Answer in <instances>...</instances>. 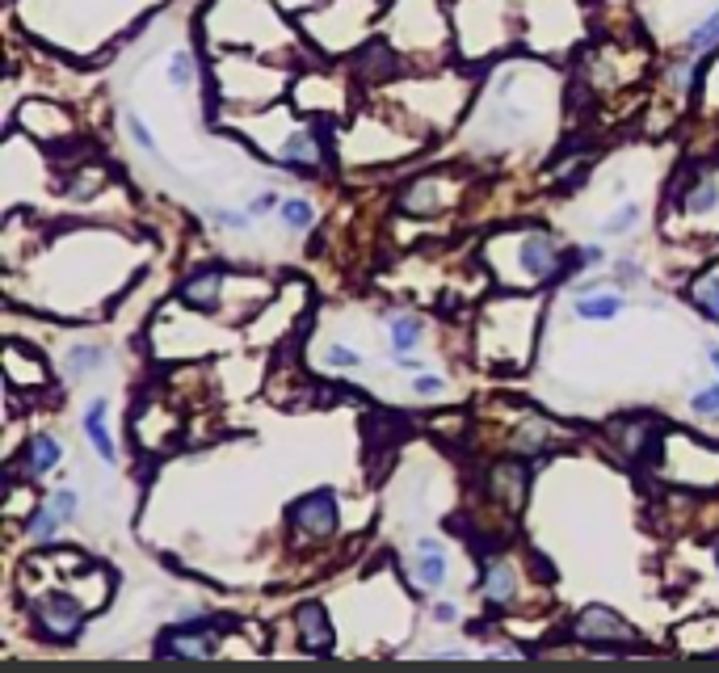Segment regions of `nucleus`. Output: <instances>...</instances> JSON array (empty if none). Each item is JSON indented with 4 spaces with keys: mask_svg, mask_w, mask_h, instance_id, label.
<instances>
[{
    "mask_svg": "<svg viewBox=\"0 0 719 673\" xmlns=\"http://www.w3.org/2000/svg\"><path fill=\"white\" fill-rule=\"evenodd\" d=\"M362 430H366V446H371V451H379V446H392V442L404 438L408 421H404L400 413H371V417L362 421Z\"/></svg>",
    "mask_w": 719,
    "mask_h": 673,
    "instance_id": "8",
    "label": "nucleus"
},
{
    "mask_svg": "<svg viewBox=\"0 0 719 673\" xmlns=\"http://www.w3.org/2000/svg\"><path fill=\"white\" fill-rule=\"evenodd\" d=\"M572 312H577L581 320H614L623 312V295H614V291H606V295H581L577 303H572Z\"/></svg>",
    "mask_w": 719,
    "mask_h": 673,
    "instance_id": "14",
    "label": "nucleus"
},
{
    "mask_svg": "<svg viewBox=\"0 0 719 673\" xmlns=\"http://www.w3.org/2000/svg\"><path fill=\"white\" fill-rule=\"evenodd\" d=\"M85 434H89V442H93V451L106 459V463L118 459L114 442H110V434H106V400H93L89 409H85Z\"/></svg>",
    "mask_w": 719,
    "mask_h": 673,
    "instance_id": "12",
    "label": "nucleus"
},
{
    "mask_svg": "<svg viewBox=\"0 0 719 673\" xmlns=\"http://www.w3.org/2000/svg\"><path fill=\"white\" fill-rule=\"evenodd\" d=\"M413 387H417V396H434V392H442V379L438 375H421Z\"/></svg>",
    "mask_w": 719,
    "mask_h": 673,
    "instance_id": "31",
    "label": "nucleus"
},
{
    "mask_svg": "<svg viewBox=\"0 0 719 673\" xmlns=\"http://www.w3.org/2000/svg\"><path fill=\"white\" fill-rule=\"evenodd\" d=\"M282 219H286V228H295V232H303V228H312L316 223V211H312V202L307 198H282Z\"/></svg>",
    "mask_w": 719,
    "mask_h": 673,
    "instance_id": "20",
    "label": "nucleus"
},
{
    "mask_svg": "<svg viewBox=\"0 0 719 673\" xmlns=\"http://www.w3.org/2000/svg\"><path fill=\"white\" fill-rule=\"evenodd\" d=\"M711 552H715V564H719V539H715V543H711Z\"/></svg>",
    "mask_w": 719,
    "mask_h": 673,
    "instance_id": "36",
    "label": "nucleus"
},
{
    "mask_svg": "<svg viewBox=\"0 0 719 673\" xmlns=\"http://www.w3.org/2000/svg\"><path fill=\"white\" fill-rule=\"evenodd\" d=\"M434 619H438V623H455V619H459V610L450 606V602H438V606H434Z\"/></svg>",
    "mask_w": 719,
    "mask_h": 673,
    "instance_id": "32",
    "label": "nucleus"
},
{
    "mask_svg": "<svg viewBox=\"0 0 719 673\" xmlns=\"http://www.w3.org/2000/svg\"><path fill=\"white\" fill-rule=\"evenodd\" d=\"M400 207L408 211V215H438V177H417L413 186H408L404 194H400Z\"/></svg>",
    "mask_w": 719,
    "mask_h": 673,
    "instance_id": "10",
    "label": "nucleus"
},
{
    "mask_svg": "<svg viewBox=\"0 0 719 673\" xmlns=\"http://www.w3.org/2000/svg\"><path fill=\"white\" fill-rule=\"evenodd\" d=\"M715 202H719V186H715V181H698V186L690 190V198H686V211H694V215L711 211Z\"/></svg>",
    "mask_w": 719,
    "mask_h": 673,
    "instance_id": "22",
    "label": "nucleus"
},
{
    "mask_svg": "<svg viewBox=\"0 0 719 673\" xmlns=\"http://www.w3.org/2000/svg\"><path fill=\"white\" fill-rule=\"evenodd\" d=\"M295 623H299V636L312 652H328L333 648V627H328V610L320 602H303L295 610Z\"/></svg>",
    "mask_w": 719,
    "mask_h": 673,
    "instance_id": "6",
    "label": "nucleus"
},
{
    "mask_svg": "<svg viewBox=\"0 0 719 673\" xmlns=\"http://www.w3.org/2000/svg\"><path fill=\"white\" fill-rule=\"evenodd\" d=\"M328 362H333V366H358L362 358L354 350H345V345H333V350H328Z\"/></svg>",
    "mask_w": 719,
    "mask_h": 673,
    "instance_id": "29",
    "label": "nucleus"
},
{
    "mask_svg": "<svg viewBox=\"0 0 719 673\" xmlns=\"http://www.w3.org/2000/svg\"><path fill=\"white\" fill-rule=\"evenodd\" d=\"M635 219H640V202H623V207L606 219V232H627Z\"/></svg>",
    "mask_w": 719,
    "mask_h": 673,
    "instance_id": "26",
    "label": "nucleus"
},
{
    "mask_svg": "<svg viewBox=\"0 0 719 673\" xmlns=\"http://www.w3.org/2000/svg\"><path fill=\"white\" fill-rule=\"evenodd\" d=\"M291 522L299 530H307V535H333L337 530V493H328V488H316V493H307L291 505Z\"/></svg>",
    "mask_w": 719,
    "mask_h": 673,
    "instance_id": "4",
    "label": "nucleus"
},
{
    "mask_svg": "<svg viewBox=\"0 0 719 673\" xmlns=\"http://www.w3.org/2000/svg\"><path fill=\"white\" fill-rule=\"evenodd\" d=\"M513 446H518V451H526V455L547 451V446H551V421L530 417L526 425H518V430H513Z\"/></svg>",
    "mask_w": 719,
    "mask_h": 673,
    "instance_id": "15",
    "label": "nucleus"
},
{
    "mask_svg": "<svg viewBox=\"0 0 719 673\" xmlns=\"http://www.w3.org/2000/svg\"><path fill=\"white\" fill-rule=\"evenodd\" d=\"M34 627L43 640L68 644L80 636V627H85V606H80L72 594H47V598L34 602Z\"/></svg>",
    "mask_w": 719,
    "mask_h": 673,
    "instance_id": "2",
    "label": "nucleus"
},
{
    "mask_svg": "<svg viewBox=\"0 0 719 673\" xmlns=\"http://www.w3.org/2000/svg\"><path fill=\"white\" fill-rule=\"evenodd\" d=\"M127 131H131V139H135L143 152H152V156H156V139H152L148 127H143V118H139V114H127Z\"/></svg>",
    "mask_w": 719,
    "mask_h": 673,
    "instance_id": "27",
    "label": "nucleus"
},
{
    "mask_svg": "<svg viewBox=\"0 0 719 673\" xmlns=\"http://www.w3.org/2000/svg\"><path fill=\"white\" fill-rule=\"evenodd\" d=\"M190 80H194V59H190L186 51H177V55L169 59V85H173V89H186Z\"/></svg>",
    "mask_w": 719,
    "mask_h": 673,
    "instance_id": "23",
    "label": "nucleus"
},
{
    "mask_svg": "<svg viewBox=\"0 0 719 673\" xmlns=\"http://www.w3.org/2000/svg\"><path fill=\"white\" fill-rule=\"evenodd\" d=\"M690 409H694L698 417H719V383H715V387H703V392H694Z\"/></svg>",
    "mask_w": 719,
    "mask_h": 673,
    "instance_id": "24",
    "label": "nucleus"
},
{
    "mask_svg": "<svg viewBox=\"0 0 719 673\" xmlns=\"http://www.w3.org/2000/svg\"><path fill=\"white\" fill-rule=\"evenodd\" d=\"M669 80H673L677 89H686V85H690V68H673V72H669Z\"/></svg>",
    "mask_w": 719,
    "mask_h": 673,
    "instance_id": "33",
    "label": "nucleus"
},
{
    "mask_svg": "<svg viewBox=\"0 0 719 673\" xmlns=\"http://www.w3.org/2000/svg\"><path fill=\"white\" fill-rule=\"evenodd\" d=\"M215 219L223 223V228H249L253 215H244V211H215Z\"/></svg>",
    "mask_w": 719,
    "mask_h": 673,
    "instance_id": "30",
    "label": "nucleus"
},
{
    "mask_svg": "<svg viewBox=\"0 0 719 673\" xmlns=\"http://www.w3.org/2000/svg\"><path fill=\"white\" fill-rule=\"evenodd\" d=\"M59 526H64V518H59L51 505H38L34 514H30V522H26V535L38 539V543H47V539H55Z\"/></svg>",
    "mask_w": 719,
    "mask_h": 673,
    "instance_id": "17",
    "label": "nucleus"
},
{
    "mask_svg": "<svg viewBox=\"0 0 719 673\" xmlns=\"http://www.w3.org/2000/svg\"><path fill=\"white\" fill-rule=\"evenodd\" d=\"M417 581L425 589H438L446 581V556H442V547L434 539H421L417 543Z\"/></svg>",
    "mask_w": 719,
    "mask_h": 673,
    "instance_id": "11",
    "label": "nucleus"
},
{
    "mask_svg": "<svg viewBox=\"0 0 719 673\" xmlns=\"http://www.w3.org/2000/svg\"><path fill=\"white\" fill-rule=\"evenodd\" d=\"M274 207H282V198H278L274 190H261V194L253 198V207H249V215H270Z\"/></svg>",
    "mask_w": 719,
    "mask_h": 673,
    "instance_id": "28",
    "label": "nucleus"
},
{
    "mask_svg": "<svg viewBox=\"0 0 719 673\" xmlns=\"http://www.w3.org/2000/svg\"><path fill=\"white\" fill-rule=\"evenodd\" d=\"M101 362H106L101 345H76L68 354V375H89V366H101Z\"/></svg>",
    "mask_w": 719,
    "mask_h": 673,
    "instance_id": "21",
    "label": "nucleus"
},
{
    "mask_svg": "<svg viewBox=\"0 0 719 673\" xmlns=\"http://www.w3.org/2000/svg\"><path fill=\"white\" fill-rule=\"evenodd\" d=\"M694 303H698V312H707L711 320H719V278L715 274H703V278H694Z\"/></svg>",
    "mask_w": 719,
    "mask_h": 673,
    "instance_id": "19",
    "label": "nucleus"
},
{
    "mask_svg": "<svg viewBox=\"0 0 719 673\" xmlns=\"http://www.w3.org/2000/svg\"><path fill=\"white\" fill-rule=\"evenodd\" d=\"M219 291H223V270H198L186 287H181V299L190 303V308H219Z\"/></svg>",
    "mask_w": 719,
    "mask_h": 673,
    "instance_id": "7",
    "label": "nucleus"
},
{
    "mask_svg": "<svg viewBox=\"0 0 719 673\" xmlns=\"http://www.w3.org/2000/svg\"><path fill=\"white\" fill-rule=\"evenodd\" d=\"M219 619L202 615V619H186L181 627H169L160 636L156 652L160 657H181V661H202V657H215L219 648Z\"/></svg>",
    "mask_w": 719,
    "mask_h": 673,
    "instance_id": "1",
    "label": "nucleus"
},
{
    "mask_svg": "<svg viewBox=\"0 0 719 673\" xmlns=\"http://www.w3.org/2000/svg\"><path fill=\"white\" fill-rule=\"evenodd\" d=\"M488 480H492V497L497 501H505L509 509H522V501H526V488H530V467L526 463H497L488 472Z\"/></svg>",
    "mask_w": 719,
    "mask_h": 673,
    "instance_id": "5",
    "label": "nucleus"
},
{
    "mask_svg": "<svg viewBox=\"0 0 719 673\" xmlns=\"http://www.w3.org/2000/svg\"><path fill=\"white\" fill-rule=\"evenodd\" d=\"M387 329H392V345H396V350H413V345L421 341V320L413 312H396Z\"/></svg>",
    "mask_w": 719,
    "mask_h": 673,
    "instance_id": "16",
    "label": "nucleus"
},
{
    "mask_svg": "<svg viewBox=\"0 0 719 673\" xmlns=\"http://www.w3.org/2000/svg\"><path fill=\"white\" fill-rule=\"evenodd\" d=\"M47 505H51V509H55V514L64 518V522H72V518H76V505H80V501H76V493H72V488H55Z\"/></svg>",
    "mask_w": 719,
    "mask_h": 673,
    "instance_id": "25",
    "label": "nucleus"
},
{
    "mask_svg": "<svg viewBox=\"0 0 719 673\" xmlns=\"http://www.w3.org/2000/svg\"><path fill=\"white\" fill-rule=\"evenodd\" d=\"M572 636L585 644H614V648H635V631L614 615L610 606H585L577 619H572Z\"/></svg>",
    "mask_w": 719,
    "mask_h": 673,
    "instance_id": "3",
    "label": "nucleus"
},
{
    "mask_svg": "<svg viewBox=\"0 0 719 673\" xmlns=\"http://www.w3.org/2000/svg\"><path fill=\"white\" fill-rule=\"evenodd\" d=\"M619 278H623V282H635V278H640V270H635L631 261H623V265H619Z\"/></svg>",
    "mask_w": 719,
    "mask_h": 673,
    "instance_id": "34",
    "label": "nucleus"
},
{
    "mask_svg": "<svg viewBox=\"0 0 719 673\" xmlns=\"http://www.w3.org/2000/svg\"><path fill=\"white\" fill-rule=\"evenodd\" d=\"M686 47H690L694 55H707V51H715V47H719V9L707 17V22H698V26L690 30Z\"/></svg>",
    "mask_w": 719,
    "mask_h": 673,
    "instance_id": "18",
    "label": "nucleus"
},
{
    "mask_svg": "<svg viewBox=\"0 0 719 673\" xmlns=\"http://www.w3.org/2000/svg\"><path fill=\"white\" fill-rule=\"evenodd\" d=\"M59 442L51 438V434H34L30 442H26V455H22V463H26V476H47L51 467L59 463Z\"/></svg>",
    "mask_w": 719,
    "mask_h": 673,
    "instance_id": "9",
    "label": "nucleus"
},
{
    "mask_svg": "<svg viewBox=\"0 0 719 673\" xmlns=\"http://www.w3.org/2000/svg\"><path fill=\"white\" fill-rule=\"evenodd\" d=\"M707 358H711V362L719 366V345H707Z\"/></svg>",
    "mask_w": 719,
    "mask_h": 673,
    "instance_id": "35",
    "label": "nucleus"
},
{
    "mask_svg": "<svg viewBox=\"0 0 719 673\" xmlns=\"http://www.w3.org/2000/svg\"><path fill=\"white\" fill-rule=\"evenodd\" d=\"M480 585H484V598H488L492 606H497V610H501V606H509V602H513V594H518V585H513V568H509V564H488Z\"/></svg>",
    "mask_w": 719,
    "mask_h": 673,
    "instance_id": "13",
    "label": "nucleus"
}]
</instances>
